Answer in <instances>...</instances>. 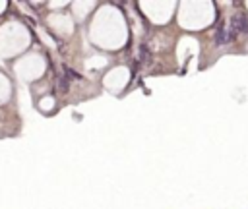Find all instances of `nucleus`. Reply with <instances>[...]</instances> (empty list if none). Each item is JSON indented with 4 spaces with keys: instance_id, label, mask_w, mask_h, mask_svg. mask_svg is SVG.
I'll return each mask as SVG.
<instances>
[{
    "instance_id": "obj_1",
    "label": "nucleus",
    "mask_w": 248,
    "mask_h": 209,
    "mask_svg": "<svg viewBox=\"0 0 248 209\" xmlns=\"http://www.w3.org/2000/svg\"><path fill=\"white\" fill-rule=\"evenodd\" d=\"M234 39V35H232V31L229 29V25L227 27H221L219 31H217V35H215V43L217 45H227V43H231Z\"/></svg>"
}]
</instances>
